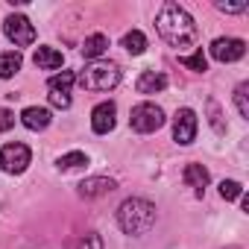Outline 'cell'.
<instances>
[{
  "instance_id": "4fadbf2b",
  "label": "cell",
  "mask_w": 249,
  "mask_h": 249,
  "mask_svg": "<svg viewBox=\"0 0 249 249\" xmlns=\"http://www.w3.org/2000/svg\"><path fill=\"white\" fill-rule=\"evenodd\" d=\"M182 179L196 191V196H202L205 185L211 182V176H208V170H205L202 164H188V167H185V173H182Z\"/></svg>"
},
{
  "instance_id": "3957f363",
  "label": "cell",
  "mask_w": 249,
  "mask_h": 249,
  "mask_svg": "<svg viewBox=\"0 0 249 249\" xmlns=\"http://www.w3.org/2000/svg\"><path fill=\"white\" fill-rule=\"evenodd\" d=\"M76 82L85 88V91H108L120 82V68L114 62H91L85 65L79 73H76Z\"/></svg>"
},
{
  "instance_id": "d4e9b609",
  "label": "cell",
  "mask_w": 249,
  "mask_h": 249,
  "mask_svg": "<svg viewBox=\"0 0 249 249\" xmlns=\"http://www.w3.org/2000/svg\"><path fill=\"white\" fill-rule=\"evenodd\" d=\"M15 126V114L9 108H0V132H9Z\"/></svg>"
},
{
  "instance_id": "277c9868",
  "label": "cell",
  "mask_w": 249,
  "mask_h": 249,
  "mask_svg": "<svg viewBox=\"0 0 249 249\" xmlns=\"http://www.w3.org/2000/svg\"><path fill=\"white\" fill-rule=\"evenodd\" d=\"M129 123H132V129H135V132L150 135V132H156V129L164 126V111H161L156 103H141V106L132 108Z\"/></svg>"
},
{
  "instance_id": "cb8c5ba5",
  "label": "cell",
  "mask_w": 249,
  "mask_h": 249,
  "mask_svg": "<svg viewBox=\"0 0 249 249\" xmlns=\"http://www.w3.org/2000/svg\"><path fill=\"white\" fill-rule=\"evenodd\" d=\"M208 120H211V126H214V132H217V135H223V132H226L223 120H220V106H217V100H208Z\"/></svg>"
},
{
  "instance_id": "e0dca14e",
  "label": "cell",
  "mask_w": 249,
  "mask_h": 249,
  "mask_svg": "<svg viewBox=\"0 0 249 249\" xmlns=\"http://www.w3.org/2000/svg\"><path fill=\"white\" fill-rule=\"evenodd\" d=\"M123 47H126L132 56H141V53L147 50V36H144L141 30H132V33L123 36Z\"/></svg>"
},
{
  "instance_id": "d6986e66",
  "label": "cell",
  "mask_w": 249,
  "mask_h": 249,
  "mask_svg": "<svg viewBox=\"0 0 249 249\" xmlns=\"http://www.w3.org/2000/svg\"><path fill=\"white\" fill-rule=\"evenodd\" d=\"M65 249H103V237L94 234V231H88V234H79L76 240H71Z\"/></svg>"
},
{
  "instance_id": "8fae6325",
  "label": "cell",
  "mask_w": 249,
  "mask_h": 249,
  "mask_svg": "<svg viewBox=\"0 0 249 249\" xmlns=\"http://www.w3.org/2000/svg\"><path fill=\"white\" fill-rule=\"evenodd\" d=\"M21 123L27 129H33V132H41V129L50 126V111L41 108V106H30V108L21 111Z\"/></svg>"
},
{
  "instance_id": "603a6c76",
  "label": "cell",
  "mask_w": 249,
  "mask_h": 249,
  "mask_svg": "<svg viewBox=\"0 0 249 249\" xmlns=\"http://www.w3.org/2000/svg\"><path fill=\"white\" fill-rule=\"evenodd\" d=\"M220 196L226 199V202H231V199H240L243 196V188H240V182H220Z\"/></svg>"
},
{
  "instance_id": "5bb4252c",
  "label": "cell",
  "mask_w": 249,
  "mask_h": 249,
  "mask_svg": "<svg viewBox=\"0 0 249 249\" xmlns=\"http://www.w3.org/2000/svg\"><path fill=\"white\" fill-rule=\"evenodd\" d=\"M33 62H36L41 71H56V68H62L65 56H62L59 50H53V47H38L36 56H33Z\"/></svg>"
},
{
  "instance_id": "6da1fadb",
  "label": "cell",
  "mask_w": 249,
  "mask_h": 249,
  "mask_svg": "<svg viewBox=\"0 0 249 249\" xmlns=\"http://www.w3.org/2000/svg\"><path fill=\"white\" fill-rule=\"evenodd\" d=\"M156 27H159V36L170 47H176L179 53L188 50V47H196V38H199L196 24L188 15V9L179 6V3H173V0H167V3L161 6V12L156 18Z\"/></svg>"
},
{
  "instance_id": "ffe728a7",
  "label": "cell",
  "mask_w": 249,
  "mask_h": 249,
  "mask_svg": "<svg viewBox=\"0 0 249 249\" xmlns=\"http://www.w3.org/2000/svg\"><path fill=\"white\" fill-rule=\"evenodd\" d=\"M82 164H88V156L79 153V150H73V153H68V156L59 159V170H76V167H82Z\"/></svg>"
},
{
  "instance_id": "30bf717a",
  "label": "cell",
  "mask_w": 249,
  "mask_h": 249,
  "mask_svg": "<svg viewBox=\"0 0 249 249\" xmlns=\"http://www.w3.org/2000/svg\"><path fill=\"white\" fill-rule=\"evenodd\" d=\"M114 188H117L114 179H108V176H91V179L79 182V196L94 199V196H106V194H111Z\"/></svg>"
},
{
  "instance_id": "484cf974",
  "label": "cell",
  "mask_w": 249,
  "mask_h": 249,
  "mask_svg": "<svg viewBox=\"0 0 249 249\" xmlns=\"http://www.w3.org/2000/svg\"><path fill=\"white\" fill-rule=\"evenodd\" d=\"M50 103H53L56 108H68V106H71V94H65V91H50Z\"/></svg>"
},
{
  "instance_id": "4316f807",
  "label": "cell",
  "mask_w": 249,
  "mask_h": 249,
  "mask_svg": "<svg viewBox=\"0 0 249 249\" xmlns=\"http://www.w3.org/2000/svg\"><path fill=\"white\" fill-rule=\"evenodd\" d=\"M217 9L220 12H229V15H237V12H246V3H226V0H220Z\"/></svg>"
},
{
  "instance_id": "8992f818",
  "label": "cell",
  "mask_w": 249,
  "mask_h": 249,
  "mask_svg": "<svg viewBox=\"0 0 249 249\" xmlns=\"http://www.w3.org/2000/svg\"><path fill=\"white\" fill-rule=\"evenodd\" d=\"M30 159H33V153H30V147L21 144V141L6 144L3 150H0V167H3L6 173H24L27 164H30Z\"/></svg>"
},
{
  "instance_id": "9c48e42d",
  "label": "cell",
  "mask_w": 249,
  "mask_h": 249,
  "mask_svg": "<svg viewBox=\"0 0 249 249\" xmlns=\"http://www.w3.org/2000/svg\"><path fill=\"white\" fill-rule=\"evenodd\" d=\"M114 114H117V108H114V103L108 100V103H100V106H94V111H91V129L97 132V135H108L111 129H114Z\"/></svg>"
},
{
  "instance_id": "7a4b0ae2",
  "label": "cell",
  "mask_w": 249,
  "mask_h": 249,
  "mask_svg": "<svg viewBox=\"0 0 249 249\" xmlns=\"http://www.w3.org/2000/svg\"><path fill=\"white\" fill-rule=\"evenodd\" d=\"M117 223L126 234H147L156 226V205L141 196L123 199L117 208Z\"/></svg>"
},
{
  "instance_id": "9a60e30c",
  "label": "cell",
  "mask_w": 249,
  "mask_h": 249,
  "mask_svg": "<svg viewBox=\"0 0 249 249\" xmlns=\"http://www.w3.org/2000/svg\"><path fill=\"white\" fill-rule=\"evenodd\" d=\"M106 50H108V38H106L103 33L88 36V38H85V44H82V56H85V59H94V62H97Z\"/></svg>"
},
{
  "instance_id": "7402d4cb",
  "label": "cell",
  "mask_w": 249,
  "mask_h": 249,
  "mask_svg": "<svg viewBox=\"0 0 249 249\" xmlns=\"http://www.w3.org/2000/svg\"><path fill=\"white\" fill-rule=\"evenodd\" d=\"M246 94H249V82H240L234 88V106H237L240 117H249V100H246Z\"/></svg>"
},
{
  "instance_id": "ac0fdd59",
  "label": "cell",
  "mask_w": 249,
  "mask_h": 249,
  "mask_svg": "<svg viewBox=\"0 0 249 249\" xmlns=\"http://www.w3.org/2000/svg\"><path fill=\"white\" fill-rule=\"evenodd\" d=\"M76 82V73L73 71H62V73H53L50 76V82H47V88L50 91H65V94H71V85Z\"/></svg>"
},
{
  "instance_id": "7c38bea8",
  "label": "cell",
  "mask_w": 249,
  "mask_h": 249,
  "mask_svg": "<svg viewBox=\"0 0 249 249\" xmlns=\"http://www.w3.org/2000/svg\"><path fill=\"white\" fill-rule=\"evenodd\" d=\"M135 88H138V94H159V91L167 88V76H164L161 71H144V73L138 76Z\"/></svg>"
},
{
  "instance_id": "44dd1931",
  "label": "cell",
  "mask_w": 249,
  "mask_h": 249,
  "mask_svg": "<svg viewBox=\"0 0 249 249\" xmlns=\"http://www.w3.org/2000/svg\"><path fill=\"white\" fill-rule=\"evenodd\" d=\"M179 62H182L185 68L196 71V73H202V71L208 68V62H205V56H202V47H199L196 53H191V56H179Z\"/></svg>"
},
{
  "instance_id": "52a82bcc",
  "label": "cell",
  "mask_w": 249,
  "mask_h": 249,
  "mask_svg": "<svg viewBox=\"0 0 249 249\" xmlns=\"http://www.w3.org/2000/svg\"><path fill=\"white\" fill-rule=\"evenodd\" d=\"M194 138H196V114L194 108H179L173 117V141L188 147L194 144Z\"/></svg>"
},
{
  "instance_id": "5b68a950",
  "label": "cell",
  "mask_w": 249,
  "mask_h": 249,
  "mask_svg": "<svg viewBox=\"0 0 249 249\" xmlns=\"http://www.w3.org/2000/svg\"><path fill=\"white\" fill-rule=\"evenodd\" d=\"M3 33H6V38H9L15 47H30V44L36 41V27H33L30 18H24V15H9V18L3 21Z\"/></svg>"
},
{
  "instance_id": "ba28073f",
  "label": "cell",
  "mask_w": 249,
  "mask_h": 249,
  "mask_svg": "<svg viewBox=\"0 0 249 249\" xmlns=\"http://www.w3.org/2000/svg\"><path fill=\"white\" fill-rule=\"evenodd\" d=\"M243 53H246L243 38H217L211 44V56L217 62H237V59H243Z\"/></svg>"
},
{
  "instance_id": "2e32d148",
  "label": "cell",
  "mask_w": 249,
  "mask_h": 249,
  "mask_svg": "<svg viewBox=\"0 0 249 249\" xmlns=\"http://www.w3.org/2000/svg\"><path fill=\"white\" fill-rule=\"evenodd\" d=\"M21 65H24V59H21V53H18V50H6V53H0V79L15 76V73L21 71Z\"/></svg>"
}]
</instances>
